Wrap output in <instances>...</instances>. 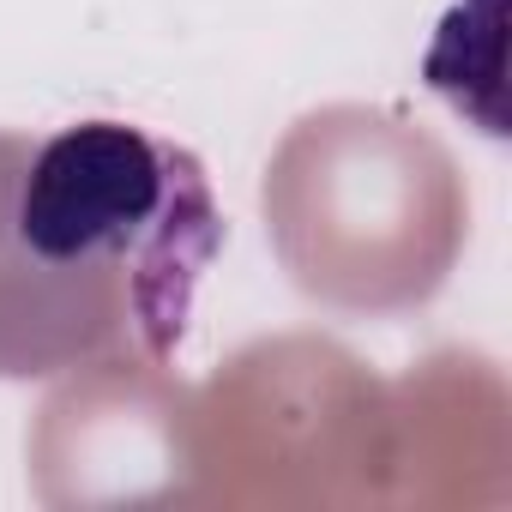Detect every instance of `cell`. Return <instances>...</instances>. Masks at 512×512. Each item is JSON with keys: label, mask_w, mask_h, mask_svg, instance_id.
<instances>
[{"label": "cell", "mask_w": 512, "mask_h": 512, "mask_svg": "<svg viewBox=\"0 0 512 512\" xmlns=\"http://www.w3.org/2000/svg\"><path fill=\"white\" fill-rule=\"evenodd\" d=\"M217 247L223 211L193 151L127 121L0 133V374L163 368Z\"/></svg>", "instance_id": "obj_1"}]
</instances>
